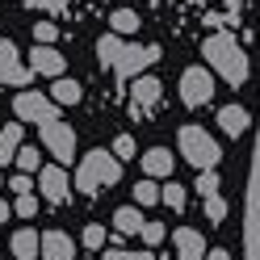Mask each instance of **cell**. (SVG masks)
Returning <instances> with one entry per match:
<instances>
[{
  "label": "cell",
  "instance_id": "6da1fadb",
  "mask_svg": "<svg viewBox=\"0 0 260 260\" xmlns=\"http://www.w3.org/2000/svg\"><path fill=\"white\" fill-rule=\"evenodd\" d=\"M202 55L226 84H243V80H248V59H243V51L235 46L231 34H210L206 46H202Z\"/></svg>",
  "mask_w": 260,
  "mask_h": 260
},
{
  "label": "cell",
  "instance_id": "7a4b0ae2",
  "mask_svg": "<svg viewBox=\"0 0 260 260\" xmlns=\"http://www.w3.org/2000/svg\"><path fill=\"white\" fill-rule=\"evenodd\" d=\"M122 181V159L113 155V151H88L84 159H80V168H76V189L80 193H96V189H105V185H118Z\"/></svg>",
  "mask_w": 260,
  "mask_h": 260
},
{
  "label": "cell",
  "instance_id": "3957f363",
  "mask_svg": "<svg viewBox=\"0 0 260 260\" xmlns=\"http://www.w3.org/2000/svg\"><path fill=\"white\" fill-rule=\"evenodd\" d=\"M181 155L189 159L198 172H210V168H218V159H222V151H218V143L206 135L202 126H181Z\"/></svg>",
  "mask_w": 260,
  "mask_h": 260
},
{
  "label": "cell",
  "instance_id": "277c9868",
  "mask_svg": "<svg viewBox=\"0 0 260 260\" xmlns=\"http://www.w3.org/2000/svg\"><path fill=\"white\" fill-rule=\"evenodd\" d=\"M13 113H17L21 122H59V105H55V96H42V92H17V101H13Z\"/></svg>",
  "mask_w": 260,
  "mask_h": 260
},
{
  "label": "cell",
  "instance_id": "5b68a950",
  "mask_svg": "<svg viewBox=\"0 0 260 260\" xmlns=\"http://www.w3.org/2000/svg\"><path fill=\"white\" fill-rule=\"evenodd\" d=\"M38 139H42V147L51 151L59 164H72V155H76V130L68 122H46L38 130Z\"/></svg>",
  "mask_w": 260,
  "mask_h": 260
},
{
  "label": "cell",
  "instance_id": "8992f818",
  "mask_svg": "<svg viewBox=\"0 0 260 260\" xmlns=\"http://www.w3.org/2000/svg\"><path fill=\"white\" fill-rule=\"evenodd\" d=\"M210 96H214V76H210L206 68H185V76H181V101L189 109H198V105L210 101Z\"/></svg>",
  "mask_w": 260,
  "mask_h": 260
},
{
  "label": "cell",
  "instance_id": "52a82bcc",
  "mask_svg": "<svg viewBox=\"0 0 260 260\" xmlns=\"http://www.w3.org/2000/svg\"><path fill=\"white\" fill-rule=\"evenodd\" d=\"M29 68H21L17 59V46H13L9 38H0V84H13V88H25L29 84Z\"/></svg>",
  "mask_w": 260,
  "mask_h": 260
},
{
  "label": "cell",
  "instance_id": "ba28073f",
  "mask_svg": "<svg viewBox=\"0 0 260 260\" xmlns=\"http://www.w3.org/2000/svg\"><path fill=\"white\" fill-rule=\"evenodd\" d=\"M155 59H159V46H126V55H122V63L113 72H118L122 80H130V76H139L143 68H151Z\"/></svg>",
  "mask_w": 260,
  "mask_h": 260
},
{
  "label": "cell",
  "instance_id": "9c48e42d",
  "mask_svg": "<svg viewBox=\"0 0 260 260\" xmlns=\"http://www.w3.org/2000/svg\"><path fill=\"white\" fill-rule=\"evenodd\" d=\"M38 185H42V198L51 202V206H59V202H68V172H63V164H55V168H42L38 172Z\"/></svg>",
  "mask_w": 260,
  "mask_h": 260
},
{
  "label": "cell",
  "instance_id": "30bf717a",
  "mask_svg": "<svg viewBox=\"0 0 260 260\" xmlns=\"http://www.w3.org/2000/svg\"><path fill=\"white\" fill-rule=\"evenodd\" d=\"M172 243H176V256L181 260H206V235H198L193 226H176Z\"/></svg>",
  "mask_w": 260,
  "mask_h": 260
},
{
  "label": "cell",
  "instance_id": "8fae6325",
  "mask_svg": "<svg viewBox=\"0 0 260 260\" xmlns=\"http://www.w3.org/2000/svg\"><path fill=\"white\" fill-rule=\"evenodd\" d=\"M159 92H164V84H159L155 76H139L135 80V118H139V113H147V109H155Z\"/></svg>",
  "mask_w": 260,
  "mask_h": 260
},
{
  "label": "cell",
  "instance_id": "7c38bea8",
  "mask_svg": "<svg viewBox=\"0 0 260 260\" xmlns=\"http://www.w3.org/2000/svg\"><path fill=\"white\" fill-rule=\"evenodd\" d=\"M29 63H34L38 76H63V68H68V59H63L55 46H38V42H34V59Z\"/></svg>",
  "mask_w": 260,
  "mask_h": 260
},
{
  "label": "cell",
  "instance_id": "4fadbf2b",
  "mask_svg": "<svg viewBox=\"0 0 260 260\" xmlns=\"http://www.w3.org/2000/svg\"><path fill=\"white\" fill-rule=\"evenodd\" d=\"M76 248H72V235L63 231H46L42 235V260H72Z\"/></svg>",
  "mask_w": 260,
  "mask_h": 260
},
{
  "label": "cell",
  "instance_id": "5bb4252c",
  "mask_svg": "<svg viewBox=\"0 0 260 260\" xmlns=\"http://www.w3.org/2000/svg\"><path fill=\"white\" fill-rule=\"evenodd\" d=\"M13 256H17V260H38V256H42V239H38V231L21 226V231L13 235Z\"/></svg>",
  "mask_w": 260,
  "mask_h": 260
},
{
  "label": "cell",
  "instance_id": "9a60e30c",
  "mask_svg": "<svg viewBox=\"0 0 260 260\" xmlns=\"http://www.w3.org/2000/svg\"><path fill=\"white\" fill-rule=\"evenodd\" d=\"M248 122H252V118H248V109H243V105H222V109H218V126L226 130V135H235V139L248 130Z\"/></svg>",
  "mask_w": 260,
  "mask_h": 260
},
{
  "label": "cell",
  "instance_id": "2e32d148",
  "mask_svg": "<svg viewBox=\"0 0 260 260\" xmlns=\"http://www.w3.org/2000/svg\"><path fill=\"white\" fill-rule=\"evenodd\" d=\"M17 151H21V122H9L0 130V168H5L9 159H17Z\"/></svg>",
  "mask_w": 260,
  "mask_h": 260
},
{
  "label": "cell",
  "instance_id": "e0dca14e",
  "mask_svg": "<svg viewBox=\"0 0 260 260\" xmlns=\"http://www.w3.org/2000/svg\"><path fill=\"white\" fill-rule=\"evenodd\" d=\"M143 172L147 176H172V151L168 147H151L143 155Z\"/></svg>",
  "mask_w": 260,
  "mask_h": 260
},
{
  "label": "cell",
  "instance_id": "ac0fdd59",
  "mask_svg": "<svg viewBox=\"0 0 260 260\" xmlns=\"http://www.w3.org/2000/svg\"><path fill=\"white\" fill-rule=\"evenodd\" d=\"M143 222H147V218L139 214V206H122L118 214H113V226H118L122 235H139V231H143Z\"/></svg>",
  "mask_w": 260,
  "mask_h": 260
},
{
  "label": "cell",
  "instance_id": "d6986e66",
  "mask_svg": "<svg viewBox=\"0 0 260 260\" xmlns=\"http://www.w3.org/2000/svg\"><path fill=\"white\" fill-rule=\"evenodd\" d=\"M96 55H101V63H109V68H118L122 55H126V46L118 42V34H105L101 42H96Z\"/></svg>",
  "mask_w": 260,
  "mask_h": 260
},
{
  "label": "cell",
  "instance_id": "ffe728a7",
  "mask_svg": "<svg viewBox=\"0 0 260 260\" xmlns=\"http://www.w3.org/2000/svg\"><path fill=\"white\" fill-rule=\"evenodd\" d=\"M109 25H113V34H135V29H139V13L135 9H113L109 13Z\"/></svg>",
  "mask_w": 260,
  "mask_h": 260
},
{
  "label": "cell",
  "instance_id": "44dd1931",
  "mask_svg": "<svg viewBox=\"0 0 260 260\" xmlns=\"http://www.w3.org/2000/svg\"><path fill=\"white\" fill-rule=\"evenodd\" d=\"M51 96H55V105H76L80 96H84V88H80L76 80H59V84H55V92H51Z\"/></svg>",
  "mask_w": 260,
  "mask_h": 260
},
{
  "label": "cell",
  "instance_id": "7402d4cb",
  "mask_svg": "<svg viewBox=\"0 0 260 260\" xmlns=\"http://www.w3.org/2000/svg\"><path fill=\"white\" fill-rule=\"evenodd\" d=\"M135 202L139 206H155V202H164V189H159L155 181H139L135 185Z\"/></svg>",
  "mask_w": 260,
  "mask_h": 260
},
{
  "label": "cell",
  "instance_id": "603a6c76",
  "mask_svg": "<svg viewBox=\"0 0 260 260\" xmlns=\"http://www.w3.org/2000/svg\"><path fill=\"white\" fill-rule=\"evenodd\" d=\"M185 202H189V198H185V185H176V181H168V185H164V206H168V210H176V214H181V210H185Z\"/></svg>",
  "mask_w": 260,
  "mask_h": 260
},
{
  "label": "cell",
  "instance_id": "cb8c5ba5",
  "mask_svg": "<svg viewBox=\"0 0 260 260\" xmlns=\"http://www.w3.org/2000/svg\"><path fill=\"white\" fill-rule=\"evenodd\" d=\"M55 38H59V25L55 21H34V42L38 46H55Z\"/></svg>",
  "mask_w": 260,
  "mask_h": 260
},
{
  "label": "cell",
  "instance_id": "d4e9b609",
  "mask_svg": "<svg viewBox=\"0 0 260 260\" xmlns=\"http://www.w3.org/2000/svg\"><path fill=\"white\" fill-rule=\"evenodd\" d=\"M84 248H92V252L105 248V226H101V222H88V226H84Z\"/></svg>",
  "mask_w": 260,
  "mask_h": 260
},
{
  "label": "cell",
  "instance_id": "484cf974",
  "mask_svg": "<svg viewBox=\"0 0 260 260\" xmlns=\"http://www.w3.org/2000/svg\"><path fill=\"white\" fill-rule=\"evenodd\" d=\"M139 235H143V243H151V248H155V243L164 239L168 231H164V222H155V218H147V222H143V231H139Z\"/></svg>",
  "mask_w": 260,
  "mask_h": 260
},
{
  "label": "cell",
  "instance_id": "4316f807",
  "mask_svg": "<svg viewBox=\"0 0 260 260\" xmlns=\"http://www.w3.org/2000/svg\"><path fill=\"white\" fill-rule=\"evenodd\" d=\"M202 202H206V218L210 222H222L226 218V202L218 198V193H214V198H202Z\"/></svg>",
  "mask_w": 260,
  "mask_h": 260
},
{
  "label": "cell",
  "instance_id": "83f0119b",
  "mask_svg": "<svg viewBox=\"0 0 260 260\" xmlns=\"http://www.w3.org/2000/svg\"><path fill=\"white\" fill-rule=\"evenodd\" d=\"M198 193H202V198H214V193H218V172L214 168L198 176Z\"/></svg>",
  "mask_w": 260,
  "mask_h": 260
},
{
  "label": "cell",
  "instance_id": "f1b7e54d",
  "mask_svg": "<svg viewBox=\"0 0 260 260\" xmlns=\"http://www.w3.org/2000/svg\"><path fill=\"white\" fill-rule=\"evenodd\" d=\"M17 168L21 172H38V147H21L17 151Z\"/></svg>",
  "mask_w": 260,
  "mask_h": 260
},
{
  "label": "cell",
  "instance_id": "f546056e",
  "mask_svg": "<svg viewBox=\"0 0 260 260\" xmlns=\"http://www.w3.org/2000/svg\"><path fill=\"white\" fill-rule=\"evenodd\" d=\"M13 210H17L21 218H34V214H38V198H34V193H21V198H17V206H13Z\"/></svg>",
  "mask_w": 260,
  "mask_h": 260
},
{
  "label": "cell",
  "instance_id": "4dcf8cb0",
  "mask_svg": "<svg viewBox=\"0 0 260 260\" xmlns=\"http://www.w3.org/2000/svg\"><path fill=\"white\" fill-rule=\"evenodd\" d=\"M113 155H118V159H130V155H135V139H130V135H118V139H113Z\"/></svg>",
  "mask_w": 260,
  "mask_h": 260
},
{
  "label": "cell",
  "instance_id": "1f68e13d",
  "mask_svg": "<svg viewBox=\"0 0 260 260\" xmlns=\"http://www.w3.org/2000/svg\"><path fill=\"white\" fill-rule=\"evenodd\" d=\"M101 260H155V252H105Z\"/></svg>",
  "mask_w": 260,
  "mask_h": 260
},
{
  "label": "cell",
  "instance_id": "d6a6232c",
  "mask_svg": "<svg viewBox=\"0 0 260 260\" xmlns=\"http://www.w3.org/2000/svg\"><path fill=\"white\" fill-rule=\"evenodd\" d=\"M13 193H17V198H21V193H29V189H34V185H29V172H21V176H13V185H9Z\"/></svg>",
  "mask_w": 260,
  "mask_h": 260
},
{
  "label": "cell",
  "instance_id": "836d02e7",
  "mask_svg": "<svg viewBox=\"0 0 260 260\" xmlns=\"http://www.w3.org/2000/svg\"><path fill=\"white\" fill-rule=\"evenodd\" d=\"M206 260H231V252H226V248H210Z\"/></svg>",
  "mask_w": 260,
  "mask_h": 260
},
{
  "label": "cell",
  "instance_id": "e575fe53",
  "mask_svg": "<svg viewBox=\"0 0 260 260\" xmlns=\"http://www.w3.org/2000/svg\"><path fill=\"white\" fill-rule=\"evenodd\" d=\"M9 214H13V210H9V202L0 198V222H9Z\"/></svg>",
  "mask_w": 260,
  "mask_h": 260
},
{
  "label": "cell",
  "instance_id": "d590c367",
  "mask_svg": "<svg viewBox=\"0 0 260 260\" xmlns=\"http://www.w3.org/2000/svg\"><path fill=\"white\" fill-rule=\"evenodd\" d=\"M0 185H5V181H0Z\"/></svg>",
  "mask_w": 260,
  "mask_h": 260
}]
</instances>
